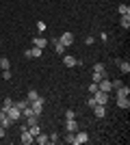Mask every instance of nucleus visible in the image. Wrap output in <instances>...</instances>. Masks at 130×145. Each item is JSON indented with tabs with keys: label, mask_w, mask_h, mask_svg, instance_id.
I'll return each instance as SVG.
<instances>
[{
	"label": "nucleus",
	"mask_w": 130,
	"mask_h": 145,
	"mask_svg": "<svg viewBox=\"0 0 130 145\" xmlns=\"http://www.w3.org/2000/svg\"><path fill=\"white\" fill-rule=\"evenodd\" d=\"M59 43H63L65 48H69V46H74V35H72L69 30H65L63 35H59Z\"/></svg>",
	"instance_id": "2"
},
{
	"label": "nucleus",
	"mask_w": 130,
	"mask_h": 145,
	"mask_svg": "<svg viewBox=\"0 0 130 145\" xmlns=\"http://www.w3.org/2000/svg\"><path fill=\"white\" fill-rule=\"evenodd\" d=\"M11 104H13V100H11V97H5V102H2V113H5V110L9 108V106H11Z\"/></svg>",
	"instance_id": "26"
},
{
	"label": "nucleus",
	"mask_w": 130,
	"mask_h": 145,
	"mask_svg": "<svg viewBox=\"0 0 130 145\" xmlns=\"http://www.w3.org/2000/svg\"><path fill=\"white\" fill-rule=\"evenodd\" d=\"M65 130H67V132H76V130H78V121L65 119Z\"/></svg>",
	"instance_id": "11"
},
{
	"label": "nucleus",
	"mask_w": 130,
	"mask_h": 145,
	"mask_svg": "<svg viewBox=\"0 0 130 145\" xmlns=\"http://www.w3.org/2000/svg\"><path fill=\"white\" fill-rule=\"evenodd\" d=\"M117 106H119V108H124V110H128L130 108V100H128V97H117Z\"/></svg>",
	"instance_id": "16"
},
{
	"label": "nucleus",
	"mask_w": 130,
	"mask_h": 145,
	"mask_svg": "<svg viewBox=\"0 0 130 145\" xmlns=\"http://www.w3.org/2000/svg\"><path fill=\"white\" fill-rule=\"evenodd\" d=\"M5 115L9 117L11 121H20V119H22V110H20L18 106H13V104H11V106L5 110Z\"/></svg>",
	"instance_id": "1"
},
{
	"label": "nucleus",
	"mask_w": 130,
	"mask_h": 145,
	"mask_svg": "<svg viewBox=\"0 0 130 145\" xmlns=\"http://www.w3.org/2000/svg\"><path fill=\"white\" fill-rule=\"evenodd\" d=\"M0 91H2V89H0Z\"/></svg>",
	"instance_id": "36"
},
{
	"label": "nucleus",
	"mask_w": 130,
	"mask_h": 145,
	"mask_svg": "<svg viewBox=\"0 0 130 145\" xmlns=\"http://www.w3.org/2000/svg\"><path fill=\"white\" fill-rule=\"evenodd\" d=\"M98 89H100V91H106V93H111V89H113L111 80H108V78H102V80L98 82Z\"/></svg>",
	"instance_id": "7"
},
{
	"label": "nucleus",
	"mask_w": 130,
	"mask_h": 145,
	"mask_svg": "<svg viewBox=\"0 0 130 145\" xmlns=\"http://www.w3.org/2000/svg\"><path fill=\"white\" fill-rule=\"evenodd\" d=\"M65 143L76 145V132H67V134H65Z\"/></svg>",
	"instance_id": "21"
},
{
	"label": "nucleus",
	"mask_w": 130,
	"mask_h": 145,
	"mask_svg": "<svg viewBox=\"0 0 130 145\" xmlns=\"http://www.w3.org/2000/svg\"><path fill=\"white\" fill-rule=\"evenodd\" d=\"M76 63H78V59H74L72 54H65V56H63V65H65V67H74Z\"/></svg>",
	"instance_id": "12"
},
{
	"label": "nucleus",
	"mask_w": 130,
	"mask_h": 145,
	"mask_svg": "<svg viewBox=\"0 0 130 145\" xmlns=\"http://www.w3.org/2000/svg\"><path fill=\"white\" fill-rule=\"evenodd\" d=\"M52 46H54V50H56V54H65V46L63 43H59V39H52Z\"/></svg>",
	"instance_id": "15"
},
{
	"label": "nucleus",
	"mask_w": 130,
	"mask_h": 145,
	"mask_svg": "<svg viewBox=\"0 0 130 145\" xmlns=\"http://www.w3.org/2000/svg\"><path fill=\"white\" fill-rule=\"evenodd\" d=\"M89 141V134L82 132V130H76V145H80V143H87Z\"/></svg>",
	"instance_id": "9"
},
{
	"label": "nucleus",
	"mask_w": 130,
	"mask_h": 145,
	"mask_svg": "<svg viewBox=\"0 0 130 145\" xmlns=\"http://www.w3.org/2000/svg\"><path fill=\"white\" fill-rule=\"evenodd\" d=\"M37 97H39V93L35 89H31V91H28V95H26V100H28V102H35Z\"/></svg>",
	"instance_id": "23"
},
{
	"label": "nucleus",
	"mask_w": 130,
	"mask_h": 145,
	"mask_svg": "<svg viewBox=\"0 0 130 145\" xmlns=\"http://www.w3.org/2000/svg\"><path fill=\"white\" fill-rule=\"evenodd\" d=\"M11 123H13V121L11 119H9V117H2V119H0V126H2V128H5V130H7V128H9V126H11Z\"/></svg>",
	"instance_id": "24"
},
{
	"label": "nucleus",
	"mask_w": 130,
	"mask_h": 145,
	"mask_svg": "<svg viewBox=\"0 0 130 145\" xmlns=\"http://www.w3.org/2000/svg\"><path fill=\"white\" fill-rule=\"evenodd\" d=\"M117 11H119V15H130V7H128V5H124V2H122V5L117 7Z\"/></svg>",
	"instance_id": "20"
},
{
	"label": "nucleus",
	"mask_w": 130,
	"mask_h": 145,
	"mask_svg": "<svg viewBox=\"0 0 130 145\" xmlns=\"http://www.w3.org/2000/svg\"><path fill=\"white\" fill-rule=\"evenodd\" d=\"M111 85L115 87V89H117V87H122V85H124V82H122V80H111Z\"/></svg>",
	"instance_id": "31"
},
{
	"label": "nucleus",
	"mask_w": 130,
	"mask_h": 145,
	"mask_svg": "<svg viewBox=\"0 0 130 145\" xmlns=\"http://www.w3.org/2000/svg\"><path fill=\"white\" fill-rule=\"evenodd\" d=\"M91 69H93V72H104V63H95Z\"/></svg>",
	"instance_id": "28"
},
{
	"label": "nucleus",
	"mask_w": 130,
	"mask_h": 145,
	"mask_svg": "<svg viewBox=\"0 0 130 145\" xmlns=\"http://www.w3.org/2000/svg\"><path fill=\"white\" fill-rule=\"evenodd\" d=\"M74 117H76L74 108H67V110H65V119H74Z\"/></svg>",
	"instance_id": "27"
},
{
	"label": "nucleus",
	"mask_w": 130,
	"mask_h": 145,
	"mask_svg": "<svg viewBox=\"0 0 130 145\" xmlns=\"http://www.w3.org/2000/svg\"><path fill=\"white\" fill-rule=\"evenodd\" d=\"M2 137H5V128L0 126V139H2Z\"/></svg>",
	"instance_id": "34"
},
{
	"label": "nucleus",
	"mask_w": 130,
	"mask_h": 145,
	"mask_svg": "<svg viewBox=\"0 0 130 145\" xmlns=\"http://www.w3.org/2000/svg\"><path fill=\"white\" fill-rule=\"evenodd\" d=\"M119 26L128 30V28H130V15H122V20H119Z\"/></svg>",
	"instance_id": "19"
},
{
	"label": "nucleus",
	"mask_w": 130,
	"mask_h": 145,
	"mask_svg": "<svg viewBox=\"0 0 130 145\" xmlns=\"http://www.w3.org/2000/svg\"><path fill=\"white\" fill-rule=\"evenodd\" d=\"M117 67H119V72H122V74H128L130 72V63H128V61H119Z\"/></svg>",
	"instance_id": "18"
},
{
	"label": "nucleus",
	"mask_w": 130,
	"mask_h": 145,
	"mask_svg": "<svg viewBox=\"0 0 130 145\" xmlns=\"http://www.w3.org/2000/svg\"><path fill=\"white\" fill-rule=\"evenodd\" d=\"M0 67H2V69H9V67H11V63H9V59H7V56H2V59H0Z\"/></svg>",
	"instance_id": "25"
},
{
	"label": "nucleus",
	"mask_w": 130,
	"mask_h": 145,
	"mask_svg": "<svg viewBox=\"0 0 130 145\" xmlns=\"http://www.w3.org/2000/svg\"><path fill=\"white\" fill-rule=\"evenodd\" d=\"M102 78H108V74H106V72H93V76H91V82H95V85H98V82H100Z\"/></svg>",
	"instance_id": "13"
},
{
	"label": "nucleus",
	"mask_w": 130,
	"mask_h": 145,
	"mask_svg": "<svg viewBox=\"0 0 130 145\" xmlns=\"http://www.w3.org/2000/svg\"><path fill=\"white\" fill-rule=\"evenodd\" d=\"M13 106H18L20 110H24L26 106H31V102H28V100H20V102H13Z\"/></svg>",
	"instance_id": "22"
},
{
	"label": "nucleus",
	"mask_w": 130,
	"mask_h": 145,
	"mask_svg": "<svg viewBox=\"0 0 130 145\" xmlns=\"http://www.w3.org/2000/svg\"><path fill=\"white\" fill-rule=\"evenodd\" d=\"M93 100H95V104H104V106H106V102H108V93L98 89L95 93H93Z\"/></svg>",
	"instance_id": "5"
},
{
	"label": "nucleus",
	"mask_w": 130,
	"mask_h": 145,
	"mask_svg": "<svg viewBox=\"0 0 130 145\" xmlns=\"http://www.w3.org/2000/svg\"><path fill=\"white\" fill-rule=\"evenodd\" d=\"M0 50H2V43H0Z\"/></svg>",
	"instance_id": "35"
},
{
	"label": "nucleus",
	"mask_w": 130,
	"mask_h": 145,
	"mask_svg": "<svg viewBox=\"0 0 130 145\" xmlns=\"http://www.w3.org/2000/svg\"><path fill=\"white\" fill-rule=\"evenodd\" d=\"M37 28H39V33H43V30H46V24H43V22H37Z\"/></svg>",
	"instance_id": "32"
},
{
	"label": "nucleus",
	"mask_w": 130,
	"mask_h": 145,
	"mask_svg": "<svg viewBox=\"0 0 130 145\" xmlns=\"http://www.w3.org/2000/svg\"><path fill=\"white\" fill-rule=\"evenodd\" d=\"M2 76H5V80H11V72L9 69H2Z\"/></svg>",
	"instance_id": "30"
},
{
	"label": "nucleus",
	"mask_w": 130,
	"mask_h": 145,
	"mask_svg": "<svg viewBox=\"0 0 130 145\" xmlns=\"http://www.w3.org/2000/svg\"><path fill=\"white\" fill-rule=\"evenodd\" d=\"M95 91H98V85H95V82H91V85H89V93H91V95H93Z\"/></svg>",
	"instance_id": "29"
},
{
	"label": "nucleus",
	"mask_w": 130,
	"mask_h": 145,
	"mask_svg": "<svg viewBox=\"0 0 130 145\" xmlns=\"http://www.w3.org/2000/svg\"><path fill=\"white\" fill-rule=\"evenodd\" d=\"M20 139H22V143H24V145L35 143V137H33V134L28 132V130H22V132H20Z\"/></svg>",
	"instance_id": "6"
},
{
	"label": "nucleus",
	"mask_w": 130,
	"mask_h": 145,
	"mask_svg": "<svg viewBox=\"0 0 130 145\" xmlns=\"http://www.w3.org/2000/svg\"><path fill=\"white\" fill-rule=\"evenodd\" d=\"M93 115L98 117V119H102V117L106 115V106L104 104H95V106H93Z\"/></svg>",
	"instance_id": "8"
},
{
	"label": "nucleus",
	"mask_w": 130,
	"mask_h": 145,
	"mask_svg": "<svg viewBox=\"0 0 130 145\" xmlns=\"http://www.w3.org/2000/svg\"><path fill=\"white\" fill-rule=\"evenodd\" d=\"M43 104H46V100H43L41 95L37 97V100H35V102H31V108H33V113H35V115H41V110H43Z\"/></svg>",
	"instance_id": "3"
},
{
	"label": "nucleus",
	"mask_w": 130,
	"mask_h": 145,
	"mask_svg": "<svg viewBox=\"0 0 130 145\" xmlns=\"http://www.w3.org/2000/svg\"><path fill=\"white\" fill-rule=\"evenodd\" d=\"M33 46H37V48H41V50H43L46 46H48V39L39 35V37H35V39H33Z\"/></svg>",
	"instance_id": "10"
},
{
	"label": "nucleus",
	"mask_w": 130,
	"mask_h": 145,
	"mask_svg": "<svg viewBox=\"0 0 130 145\" xmlns=\"http://www.w3.org/2000/svg\"><path fill=\"white\" fill-rule=\"evenodd\" d=\"M35 141H37L39 145H48L50 143V137H48V134H43V132H39L37 137H35Z\"/></svg>",
	"instance_id": "14"
},
{
	"label": "nucleus",
	"mask_w": 130,
	"mask_h": 145,
	"mask_svg": "<svg viewBox=\"0 0 130 145\" xmlns=\"http://www.w3.org/2000/svg\"><path fill=\"white\" fill-rule=\"evenodd\" d=\"M41 54H43V50L37 48V46H33V48H28V50L24 52L26 59H41Z\"/></svg>",
	"instance_id": "4"
},
{
	"label": "nucleus",
	"mask_w": 130,
	"mask_h": 145,
	"mask_svg": "<svg viewBox=\"0 0 130 145\" xmlns=\"http://www.w3.org/2000/svg\"><path fill=\"white\" fill-rule=\"evenodd\" d=\"M130 95V87H117V97H128Z\"/></svg>",
	"instance_id": "17"
},
{
	"label": "nucleus",
	"mask_w": 130,
	"mask_h": 145,
	"mask_svg": "<svg viewBox=\"0 0 130 145\" xmlns=\"http://www.w3.org/2000/svg\"><path fill=\"white\" fill-rule=\"evenodd\" d=\"M93 41H95V37H87V39H85V43H87V46H91Z\"/></svg>",
	"instance_id": "33"
}]
</instances>
